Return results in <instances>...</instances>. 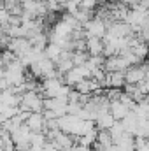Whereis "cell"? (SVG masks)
Returning a JSON list of instances; mask_svg holds the SVG:
<instances>
[{"label":"cell","mask_w":149,"mask_h":151,"mask_svg":"<svg viewBox=\"0 0 149 151\" xmlns=\"http://www.w3.org/2000/svg\"><path fill=\"white\" fill-rule=\"evenodd\" d=\"M149 76V69L146 62H140L139 65H133V67H128L125 72H123V77H125V84H137L139 81H142L144 77Z\"/></svg>","instance_id":"cell-1"},{"label":"cell","mask_w":149,"mask_h":151,"mask_svg":"<svg viewBox=\"0 0 149 151\" xmlns=\"http://www.w3.org/2000/svg\"><path fill=\"white\" fill-rule=\"evenodd\" d=\"M21 104H25L30 113L40 114L44 111V107H42V97L39 95L37 91H25L21 95Z\"/></svg>","instance_id":"cell-2"},{"label":"cell","mask_w":149,"mask_h":151,"mask_svg":"<svg viewBox=\"0 0 149 151\" xmlns=\"http://www.w3.org/2000/svg\"><path fill=\"white\" fill-rule=\"evenodd\" d=\"M5 49H9L11 53H14L16 58H21V56H25L32 49V46H30V42L27 39H11Z\"/></svg>","instance_id":"cell-3"},{"label":"cell","mask_w":149,"mask_h":151,"mask_svg":"<svg viewBox=\"0 0 149 151\" xmlns=\"http://www.w3.org/2000/svg\"><path fill=\"white\" fill-rule=\"evenodd\" d=\"M30 135H32V132H30L28 127L23 123L21 127H18V128L11 134V139H12L14 146H21V144H30Z\"/></svg>","instance_id":"cell-4"},{"label":"cell","mask_w":149,"mask_h":151,"mask_svg":"<svg viewBox=\"0 0 149 151\" xmlns=\"http://www.w3.org/2000/svg\"><path fill=\"white\" fill-rule=\"evenodd\" d=\"M25 125L28 127V130H30L32 134H40V132H44V118H42V114L32 113L28 116V119L25 121Z\"/></svg>","instance_id":"cell-5"},{"label":"cell","mask_w":149,"mask_h":151,"mask_svg":"<svg viewBox=\"0 0 149 151\" xmlns=\"http://www.w3.org/2000/svg\"><path fill=\"white\" fill-rule=\"evenodd\" d=\"M102 49H104L102 39H98V37H88L86 39V53H88L90 56H98V55H102Z\"/></svg>","instance_id":"cell-6"},{"label":"cell","mask_w":149,"mask_h":151,"mask_svg":"<svg viewBox=\"0 0 149 151\" xmlns=\"http://www.w3.org/2000/svg\"><path fill=\"white\" fill-rule=\"evenodd\" d=\"M128 113H130V111H128L119 100H114V102H111V106H109V114L112 116L114 121H121Z\"/></svg>","instance_id":"cell-7"},{"label":"cell","mask_w":149,"mask_h":151,"mask_svg":"<svg viewBox=\"0 0 149 151\" xmlns=\"http://www.w3.org/2000/svg\"><path fill=\"white\" fill-rule=\"evenodd\" d=\"M95 128L97 130H109L112 125H114V119L109 113H102V114H97L95 118Z\"/></svg>","instance_id":"cell-8"},{"label":"cell","mask_w":149,"mask_h":151,"mask_svg":"<svg viewBox=\"0 0 149 151\" xmlns=\"http://www.w3.org/2000/svg\"><path fill=\"white\" fill-rule=\"evenodd\" d=\"M97 134H98V130H97V128H93V130L86 132L84 135L77 137V144H81V146H86V148L93 146V144H95V141H97Z\"/></svg>","instance_id":"cell-9"},{"label":"cell","mask_w":149,"mask_h":151,"mask_svg":"<svg viewBox=\"0 0 149 151\" xmlns=\"http://www.w3.org/2000/svg\"><path fill=\"white\" fill-rule=\"evenodd\" d=\"M148 135H149V121L148 119H137V127H135L133 137L148 139Z\"/></svg>","instance_id":"cell-10"},{"label":"cell","mask_w":149,"mask_h":151,"mask_svg":"<svg viewBox=\"0 0 149 151\" xmlns=\"http://www.w3.org/2000/svg\"><path fill=\"white\" fill-rule=\"evenodd\" d=\"M42 53H44V56H46L47 60L54 62V60H56V58H58V56L62 55V49H60V47H58L56 44H51V42H49V44H47V46L44 47V51H42Z\"/></svg>","instance_id":"cell-11"},{"label":"cell","mask_w":149,"mask_h":151,"mask_svg":"<svg viewBox=\"0 0 149 151\" xmlns=\"http://www.w3.org/2000/svg\"><path fill=\"white\" fill-rule=\"evenodd\" d=\"M109 134H111V139H112V144H116L121 137H123V134H125V130H123V125H121V121H114V125H112L111 128H109Z\"/></svg>","instance_id":"cell-12"},{"label":"cell","mask_w":149,"mask_h":151,"mask_svg":"<svg viewBox=\"0 0 149 151\" xmlns=\"http://www.w3.org/2000/svg\"><path fill=\"white\" fill-rule=\"evenodd\" d=\"M88 58H90V55H88L86 51H72V56H70L74 67H81V65H84V63L88 62Z\"/></svg>","instance_id":"cell-13"},{"label":"cell","mask_w":149,"mask_h":151,"mask_svg":"<svg viewBox=\"0 0 149 151\" xmlns=\"http://www.w3.org/2000/svg\"><path fill=\"white\" fill-rule=\"evenodd\" d=\"M140 62H146V55H148V44H144V42H140L139 46H135L133 49H130Z\"/></svg>","instance_id":"cell-14"},{"label":"cell","mask_w":149,"mask_h":151,"mask_svg":"<svg viewBox=\"0 0 149 151\" xmlns=\"http://www.w3.org/2000/svg\"><path fill=\"white\" fill-rule=\"evenodd\" d=\"M0 58H2V63H4V67L18 60V58H16V55H14V53H11L9 49H2V51H0Z\"/></svg>","instance_id":"cell-15"},{"label":"cell","mask_w":149,"mask_h":151,"mask_svg":"<svg viewBox=\"0 0 149 151\" xmlns=\"http://www.w3.org/2000/svg\"><path fill=\"white\" fill-rule=\"evenodd\" d=\"M97 5H98L97 0H81L79 9H81V11H86V12H95Z\"/></svg>","instance_id":"cell-16"},{"label":"cell","mask_w":149,"mask_h":151,"mask_svg":"<svg viewBox=\"0 0 149 151\" xmlns=\"http://www.w3.org/2000/svg\"><path fill=\"white\" fill-rule=\"evenodd\" d=\"M135 86H137V90H139L144 97H148V91H149V81H148V77H144L142 81H139Z\"/></svg>","instance_id":"cell-17"},{"label":"cell","mask_w":149,"mask_h":151,"mask_svg":"<svg viewBox=\"0 0 149 151\" xmlns=\"http://www.w3.org/2000/svg\"><path fill=\"white\" fill-rule=\"evenodd\" d=\"M79 111H81V104H79V102H69V104H67V114L77 116Z\"/></svg>","instance_id":"cell-18"},{"label":"cell","mask_w":149,"mask_h":151,"mask_svg":"<svg viewBox=\"0 0 149 151\" xmlns=\"http://www.w3.org/2000/svg\"><path fill=\"white\" fill-rule=\"evenodd\" d=\"M7 12H9V16H18V18H19V16L23 14V7H21V4H16V5H12Z\"/></svg>","instance_id":"cell-19"},{"label":"cell","mask_w":149,"mask_h":151,"mask_svg":"<svg viewBox=\"0 0 149 151\" xmlns=\"http://www.w3.org/2000/svg\"><path fill=\"white\" fill-rule=\"evenodd\" d=\"M79 93L75 91L74 88H70V91H69V95H67V102H79Z\"/></svg>","instance_id":"cell-20"},{"label":"cell","mask_w":149,"mask_h":151,"mask_svg":"<svg viewBox=\"0 0 149 151\" xmlns=\"http://www.w3.org/2000/svg\"><path fill=\"white\" fill-rule=\"evenodd\" d=\"M7 25H9V27H21V18H18V16H9Z\"/></svg>","instance_id":"cell-21"},{"label":"cell","mask_w":149,"mask_h":151,"mask_svg":"<svg viewBox=\"0 0 149 151\" xmlns=\"http://www.w3.org/2000/svg\"><path fill=\"white\" fill-rule=\"evenodd\" d=\"M69 151H91V148H86V146H81V144L74 142V144H72V148H70Z\"/></svg>","instance_id":"cell-22"},{"label":"cell","mask_w":149,"mask_h":151,"mask_svg":"<svg viewBox=\"0 0 149 151\" xmlns=\"http://www.w3.org/2000/svg\"><path fill=\"white\" fill-rule=\"evenodd\" d=\"M119 4H125L126 7H132V5H135V4H139V0H117Z\"/></svg>","instance_id":"cell-23"},{"label":"cell","mask_w":149,"mask_h":151,"mask_svg":"<svg viewBox=\"0 0 149 151\" xmlns=\"http://www.w3.org/2000/svg\"><path fill=\"white\" fill-rule=\"evenodd\" d=\"M95 151H116V148H114V144H111V146H107V148H97Z\"/></svg>","instance_id":"cell-24"},{"label":"cell","mask_w":149,"mask_h":151,"mask_svg":"<svg viewBox=\"0 0 149 151\" xmlns=\"http://www.w3.org/2000/svg\"><path fill=\"white\" fill-rule=\"evenodd\" d=\"M4 76H5V72H4V69L0 67V79H4Z\"/></svg>","instance_id":"cell-25"},{"label":"cell","mask_w":149,"mask_h":151,"mask_svg":"<svg viewBox=\"0 0 149 151\" xmlns=\"http://www.w3.org/2000/svg\"><path fill=\"white\" fill-rule=\"evenodd\" d=\"M105 2H109V0H97V4H105Z\"/></svg>","instance_id":"cell-26"},{"label":"cell","mask_w":149,"mask_h":151,"mask_svg":"<svg viewBox=\"0 0 149 151\" xmlns=\"http://www.w3.org/2000/svg\"><path fill=\"white\" fill-rule=\"evenodd\" d=\"M2 9H4V2L0 0V11H2Z\"/></svg>","instance_id":"cell-27"},{"label":"cell","mask_w":149,"mask_h":151,"mask_svg":"<svg viewBox=\"0 0 149 151\" xmlns=\"http://www.w3.org/2000/svg\"><path fill=\"white\" fill-rule=\"evenodd\" d=\"M2 123H4V119H2V116H0V130H2Z\"/></svg>","instance_id":"cell-28"},{"label":"cell","mask_w":149,"mask_h":151,"mask_svg":"<svg viewBox=\"0 0 149 151\" xmlns=\"http://www.w3.org/2000/svg\"><path fill=\"white\" fill-rule=\"evenodd\" d=\"M35 2H44V0H35Z\"/></svg>","instance_id":"cell-29"}]
</instances>
